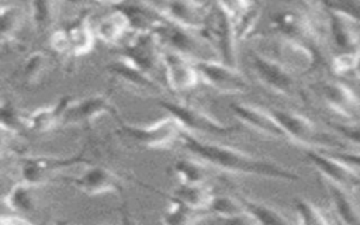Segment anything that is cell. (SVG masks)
<instances>
[{
  "label": "cell",
  "mask_w": 360,
  "mask_h": 225,
  "mask_svg": "<svg viewBox=\"0 0 360 225\" xmlns=\"http://www.w3.org/2000/svg\"><path fill=\"white\" fill-rule=\"evenodd\" d=\"M250 62L257 80L269 90L287 97L298 96V82L295 80L292 69L257 51L252 52Z\"/></svg>",
  "instance_id": "obj_3"
},
{
  "label": "cell",
  "mask_w": 360,
  "mask_h": 225,
  "mask_svg": "<svg viewBox=\"0 0 360 225\" xmlns=\"http://www.w3.org/2000/svg\"><path fill=\"white\" fill-rule=\"evenodd\" d=\"M162 65L170 89L176 91L191 90L200 82V75L194 62L173 49L162 51Z\"/></svg>",
  "instance_id": "obj_11"
},
{
  "label": "cell",
  "mask_w": 360,
  "mask_h": 225,
  "mask_svg": "<svg viewBox=\"0 0 360 225\" xmlns=\"http://www.w3.org/2000/svg\"><path fill=\"white\" fill-rule=\"evenodd\" d=\"M80 156L69 159H49V158H37L25 159L22 163V180L27 184H39L49 179V176L60 169L73 166L80 162Z\"/></svg>",
  "instance_id": "obj_15"
},
{
  "label": "cell",
  "mask_w": 360,
  "mask_h": 225,
  "mask_svg": "<svg viewBox=\"0 0 360 225\" xmlns=\"http://www.w3.org/2000/svg\"><path fill=\"white\" fill-rule=\"evenodd\" d=\"M114 108L104 97H94L83 100L77 104H72L65 108L60 121H66L69 124H91L100 115L112 112Z\"/></svg>",
  "instance_id": "obj_18"
},
{
  "label": "cell",
  "mask_w": 360,
  "mask_h": 225,
  "mask_svg": "<svg viewBox=\"0 0 360 225\" xmlns=\"http://www.w3.org/2000/svg\"><path fill=\"white\" fill-rule=\"evenodd\" d=\"M204 212L205 211L195 210L176 198H172L163 221L166 224H193L201 221Z\"/></svg>",
  "instance_id": "obj_25"
},
{
  "label": "cell",
  "mask_w": 360,
  "mask_h": 225,
  "mask_svg": "<svg viewBox=\"0 0 360 225\" xmlns=\"http://www.w3.org/2000/svg\"><path fill=\"white\" fill-rule=\"evenodd\" d=\"M121 134L146 148H166L176 139H180L183 128L172 115L162 118L149 125H125L120 127Z\"/></svg>",
  "instance_id": "obj_8"
},
{
  "label": "cell",
  "mask_w": 360,
  "mask_h": 225,
  "mask_svg": "<svg viewBox=\"0 0 360 225\" xmlns=\"http://www.w3.org/2000/svg\"><path fill=\"white\" fill-rule=\"evenodd\" d=\"M1 125L6 131H11V132H17L20 129H22V127L25 125V122H22L20 120V117L14 112V111H4L3 118H1Z\"/></svg>",
  "instance_id": "obj_35"
},
{
  "label": "cell",
  "mask_w": 360,
  "mask_h": 225,
  "mask_svg": "<svg viewBox=\"0 0 360 225\" xmlns=\"http://www.w3.org/2000/svg\"><path fill=\"white\" fill-rule=\"evenodd\" d=\"M354 70L357 72V75L360 76V53H359V58H357V62H356V66H354Z\"/></svg>",
  "instance_id": "obj_37"
},
{
  "label": "cell",
  "mask_w": 360,
  "mask_h": 225,
  "mask_svg": "<svg viewBox=\"0 0 360 225\" xmlns=\"http://www.w3.org/2000/svg\"><path fill=\"white\" fill-rule=\"evenodd\" d=\"M240 200L250 222H255V224H287L288 222V218L284 217L281 211H278L277 208L266 202H259L249 198H240Z\"/></svg>",
  "instance_id": "obj_23"
},
{
  "label": "cell",
  "mask_w": 360,
  "mask_h": 225,
  "mask_svg": "<svg viewBox=\"0 0 360 225\" xmlns=\"http://www.w3.org/2000/svg\"><path fill=\"white\" fill-rule=\"evenodd\" d=\"M329 152L336 158L342 159L343 162H346L347 165H350L357 172H360V152H332V150Z\"/></svg>",
  "instance_id": "obj_36"
},
{
  "label": "cell",
  "mask_w": 360,
  "mask_h": 225,
  "mask_svg": "<svg viewBox=\"0 0 360 225\" xmlns=\"http://www.w3.org/2000/svg\"><path fill=\"white\" fill-rule=\"evenodd\" d=\"M214 193L211 187H208L207 183L200 184H181L174 190L173 198L195 208L207 212V208L210 205V201L212 198Z\"/></svg>",
  "instance_id": "obj_21"
},
{
  "label": "cell",
  "mask_w": 360,
  "mask_h": 225,
  "mask_svg": "<svg viewBox=\"0 0 360 225\" xmlns=\"http://www.w3.org/2000/svg\"><path fill=\"white\" fill-rule=\"evenodd\" d=\"M10 205H13L14 210L17 211H21V212H27L32 208V200H31V195L28 193V188L27 186H17L13 193L10 194Z\"/></svg>",
  "instance_id": "obj_32"
},
{
  "label": "cell",
  "mask_w": 360,
  "mask_h": 225,
  "mask_svg": "<svg viewBox=\"0 0 360 225\" xmlns=\"http://www.w3.org/2000/svg\"><path fill=\"white\" fill-rule=\"evenodd\" d=\"M77 187L89 195L104 193H120L121 183L115 173L105 167H93L76 180Z\"/></svg>",
  "instance_id": "obj_17"
},
{
  "label": "cell",
  "mask_w": 360,
  "mask_h": 225,
  "mask_svg": "<svg viewBox=\"0 0 360 225\" xmlns=\"http://www.w3.org/2000/svg\"><path fill=\"white\" fill-rule=\"evenodd\" d=\"M153 32H142L129 46L128 59L146 73H150L162 62V51L158 46V38Z\"/></svg>",
  "instance_id": "obj_16"
},
{
  "label": "cell",
  "mask_w": 360,
  "mask_h": 225,
  "mask_svg": "<svg viewBox=\"0 0 360 225\" xmlns=\"http://www.w3.org/2000/svg\"><path fill=\"white\" fill-rule=\"evenodd\" d=\"M305 155L312 166L322 174L323 180L336 183L349 190H353L360 184L359 172L342 159L332 155L329 150L307 148Z\"/></svg>",
  "instance_id": "obj_9"
},
{
  "label": "cell",
  "mask_w": 360,
  "mask_h": 225,
  "mask_svg": "<svg viewBox=\"0 0 360 225\" xmlns=\"http://www.w3.org/2000/svg\"><path fill=\"white\" fill-rule=\"evenodd\" d=\"M3 145H4V138L0 135V153H1V149H3Z\"/></svg>",
  "instance_id": "obj_38"
},
{
  "label": "cell",
  "mask_w": 360,
  "mask_h": 225,
  "mask_svg": "<svg viewBox=\"0 0 360 225\" xmlns=\"http://www.w3.org/2000/svg\"><path fill=\"white\" fill-rule=\"evenodd\" d=\"M326 8L336 10L360 22V0H321Z\"/></svg>",
  "instance_id": "obj_31"
},
{
  "label": "cell",
  "mask_w": 360,
  "mask_h": 225,
  "mask_svg": "<svg viewBox=\"0 0 360 225\" xmlns=\"http://www.w3.org/2000/svg\"><path fill=\"white\" fill-rule=\"evenodd\" d=\"M316 94L335 112L346 120L360 118V98L356 93L339 80H322L314 86Z\"/></svg>",
  "instance_id": "obj_10"
},
{
  "label": "cell",
  "mask_w": 360,
  "mask_h": 225,
  "mask_svg": "<svg viewBox=\"0 0 360 225\" xmlns=\"http://www.w3.org/2000/svg\"><path fill=\"white\" fill-rule=\"evenodd\" d=\"M295 211H297L298 222L301 224H309V225L328 224V219L323 215V212L307 198H295Z\"/></svg>",
  "instance_id": "obj_27"
},
{
  "label": "cell",
  "mask_w": 360,
  "mask_h": 225,
  "mask_svg": "<svg viewBox=\"0 0 360 225\" xmlns=\"http://www.w3.org/2000/svg\"><path fill=\"white\" fill-rule=\"evenodd\" d=\"M229 108L232 110V114L236 117V120L246 127L270 138L287 139L284 131L281 129L270 110L266 111L260 107L246 103H233L229 105Z\"/></svg>",
  "instance_id": "obj_12"
},
{
  "label": "cell",
  "mask_w": 360,
  "mask_h": 225,
  "mask_svg": "<svg viewBox=\"0 0 360 225\" xmlns=\"http://www.w3.org/2000/svg\"><path fill=\"white\" fill-rule=\"evenodd\" d=\"M208 13V8L198 0H170L165 8L167 20L188 30H202Z\"/></svg>",
  "instance_id": "obj_14"
},
{
  "label": "cell",
  "mask_w": 360,
  "mask_h": 225,
  "mask_svg": "<svg viewBox=\"0 0 360 225\" xmlns=\"http://www.w3.org/2000/svg\"><path fill=\"white\" fill-rule=\"evenodd\" d=\"M129 21L125 15V13H114L110 17H107L101 25H100V35L104 41H115L122 35L125 28L128 27Z\"/></svg>",
  "instance_id": "obj_28"
},
{
  "label": "cell",
  "mask_w": 360,
  "mask_h": 225,
  "mask_svg": "<svg viewBox=\"0 0 360 225\" xmlns=\"http://www.w3.org/2000/svg\"><path fill=\"white\" fill-rule=\"evenodd\" d=\"M207 212H211L217 217L225 218L228 221H243L250 222L245 207L242 204V200L229 197V195H212L210 205L207 208Z\"/></svg>",
  "instance_id": "obj_22"
},
{
  "label": "cell",
  "mask_w": 360,
  "mask_h": 225,
  "mask_svg": "<svg viewBox=\"0 0 360 225\" xmlns=\"http://www.w3.org/2000/svg\"><path fill=\"white\" fill-rule=\"evenodd\" d=\"M271 22L278 35L308 48L318 56L319 37L309 15L305 11L297 8H285L278 11L273 17Z\"/></svg>",
  "instance_id": "obj_5"
},
{
  "label": "cell",
  "mask_w": 360,
  "mask_h": 225,
  "mask_svg": "<svg viewBox=\"0 0 360 225\" xmlns=\"http://www.w3.org/2000/svg\"><path fill=\"white\" fill-rule=\"evenodd\" d=\"M66 107H68L66 103H60L59 105H56L53 108L39 110L25 121V127H28L37 132L48 131L56 121H60L62 114Z\"/></svg>",
  "instance_id": "obj_26"
},
{
  "label": "cell",
  "mask_w": 360,
  "mask_h": 225,
  "mask_svg": "<svg viewBox=\"0 0 360 225\" xmlns=\"http://www.w3.org/2000/svg\"><path fill=\"white\" fill-rule=\"evenodd\" d=\"M32 15L38 27L48 28L52 25L56 17V7L53 0H32Z\"/></svg>",
  "instance_id": "obj_29"
},
{
  "label": "cell",
  "mask_w": 360,
  "mask_h": 225,
  "mask_svg": "<svg viewBox=\"0 0 360 225\" xmlns=\"http://www.w3.org/2000/svg\"><path fill=\"white\" fill-rule=\"evenodd\" d=\"M44 70V58L39 53H35L30 58V60L25 65V76L30 82H34L38 79V76Z\"/></svg>",
  "instance_id": "obj_34"
},
{
  "label": "cell",
  "mask_w": 360,
  "mask_h": 225,
  "mask_svg": "<svg viewBox=\"0 0 360 225\" xmlns=\"http://www.w3.org/2000/svg\"><path fill=\"white\" fill-rule=\"evenodd\" d=\"M202 28L207 30V41L219 60L236 68V22L219 1L210 10Z\"/></svg>",
  "instance_id": "obj_2"
},
{
  "label": "cell",
  "mask_w": 360,
  "mask_h": 225,
  "mask_svg": "<svg viewBox=\"0 0 360 225\" xmlns=\"http://www.w3.org/2000/svg\"><path fill=\"white\" fill-rule=\"evenodd\" d=\"M273 117L277 120L278 125L284 131L287 139L294 141L307 148L323 149L329 139L328 134H323L314 121L307 118L305 115L291 111L273 108L270 110Z\"/></svg>",
  "instance_id": "obj_6"
},
{
  "label": "cell",
  "mask_w": 360,
  "mask_h": 225,
  "mask_svg": "<svg viewBox=\"0 0 360 225\" xmlns=\"http://www.w3.org/2000/svg\"><path fill=\"white\" fill-rule=\"evenodd\" d=\"M112 70L122 77L128 84L132 87H136L138 90L146 91V93H159L160 86L150 77L149 73L142 70L139 66H136L132 60L128 58L125 60H120L112 65Z\"/></svg>",
  "instance_id": "obj_20"
},
{
  "label": "cell",
  "mask_w": 360,
  "mask_h": 225,
  "mask_svg": "<svg viewBox=\"0 0 360 225\" xmlns=\"http://www.w3.org/2000/svg\"><path fill=\"white\" fill-rule=\"evenodd\" d=\"M66 37L69 39V45L75 46L77 52L79 51L86 52L89 46H91V35L84 21H80L75 27H72V30L69 31V34H66Z\"/></svg>",
  "instance_id": "obj_30"
},
{
  "label": "cell",
  "mask_w": 360,
  "mask_h": 225,
  "mask_svg": "<svg viewBox=\"0 0 360 225\" xmlns=\"http://www.w3.org/2000/svg\"><path fill=\"white\" fill-rule=\"evenodd\" d=\"M359 174H360V172H359Z\"/></svg>",
  "instance_id": "obj_39"
},
{
  "label": "cell",
  "mask_w": 360,
  "mask_h": 225,
  "mask_svg": "<svg viewBox=\"0 0 360 225\" xmlns=\"http://www.w3.org/2000/svg\"><path fill=\"white\" fill-rule=\"evenodd\" d=\"M194 66L200 79L218 91L239 94L249 90V82L235 66L214 59H195Z\"/></svg>",
  "instance_id": "obj_7"
},
{
  "label": "cell",
  "mask_w": 360,
  "mask_h": 225,
  "mask_svg": "<svg viewBox=\"0 0 360 225\" xmlns=\"http://www.w3.org/2000/svg\"><path fill=\"white\" fill-rule=\"evenodd\" d=\"M328 22L338 53H360V22L330 8H328Z\"/></svg>",
  "instance_id": "obj_13"
},
{
  "label": "cell",
  "mask_w": 360,
  "mask_h": 225,
  "mask_svg": "<svg viewBox=\"0 0 360 225\" xmlns=\"http://www.w3.org/2000/svg\"><path fill=\"white\" fill-rule=\"evenodd\" d=\"M332 127L340 136H343L349 142L360 145V118L347 120V122L333 124Z\"/></svg>",
  "instance_id": "obj_33"
},
{
  "label": "cell",
  "mask_w": 360,
  "mask_h": 225,
  "mask_svg": "<svg viewBox=\"0 0 360 225\" xmlns=\"http://www.w3.org/2000/svg\"><path fill=\"white\" fill-rule=\"evenodd\" d=\"M169 115L174 117L183 131L190 134H205V135H229L235 131L233 127L225 125L224 122L215 120L208 112L180 101H165L160 103Z\"/></svg>",
  "instance_id": "obj_4"
},
{
  "label": "cell",
  "mask_w": 360,
  "mask_h": 225,
  "mask_svg": "<svg viewBox=\"0 0 360 225\" xmlns=\"http://www.w3.org/2000/svg\"><path fill=\"white\" fill-rule=\"evenodd\" d=\"M326 191L330 197L332 205L335 208V212L340 222L345 224H357L360 222V212L357 210L356 201L353 200L349 188L342 187L336 183L325 180Z\"/></svg>",
  "instance_id": "obj_19"
},
{
  "label": "cell",
  "mask_w": 360,
  "mask_h": 225,
  "mask_svg": "<svg viewBox=\"0 0 360 225\" xmlns=\"http://www.w3.org/2000/svg\"><path fill=\"white\" fill-rule=\"evenodd\" d=\"M180 141L183 142V146L190 153H193L194 156L200 158L201 160L221 170L239 173V174L262 176V177H269L276 180H287V181H294L300 179L297 173L280 165L256 159L232 146L200 139L194 136V134H190L186 131H183Z\"/></svg>",
  "instance_id": "obj_1"
},
{
  "label": "cell",
  "mask_w": 360,
  "mask_h": 225,
  "mask_svg": "<svg viewBox=\"0 0 360 225\" xmlns=\"http://www.w3.org/2000/svg\"><path fill=\"white\" fill-rule=\"evenodd\" d=\"M176 176L180 179L181 184H200L207 183L210 177L208 167L195 159H179L173 165Z\"/></svg>",
  "instance_id": "obj_24"
}]
</instances>
